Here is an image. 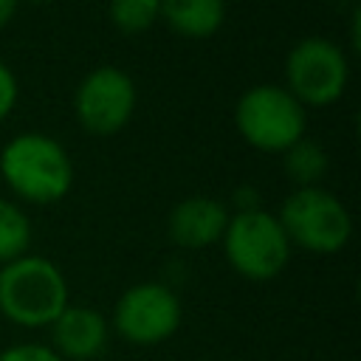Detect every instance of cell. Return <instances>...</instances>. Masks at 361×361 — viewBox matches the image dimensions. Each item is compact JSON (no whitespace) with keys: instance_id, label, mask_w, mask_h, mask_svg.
Returning a JSON list of instances; mask_svg holds the SVG:
<instances>
[{"instance_id":"8fae6325","label":"cell","mask_w":361,"mask_h":361,"mask_svg":"<svg viewBox=\"0 0 361 361\" xmlns=\"http://www.w3.org/2000/svg\"><path fill=\"white\" fill-rule=\"evenodd\" d=\"M161 20L186 39H206L226 23V0H161Z\"/></svg>"},{"instance_id":"ac0fdd59","label":"cell","mask_w":361,"mask_h":361,"mask_svg":"<svg viewBox=\"0 0 361 361\" xmlns=\"http://www.w3.org/2000/svg\"><path fill=\"white\" fill-rule=\"evenodd\" d=\"M17 8H20V0H0V31L17 17Z\"/></svg>"},{"instance_id":"3957f363","label":"cell","mask_w":361,"mask_h":361,"mask_svg":"<svg viewBox=\"0 0 361 361\" xmlns=\"http://www.w3.org/2000/svg\"><path fill=\"white\" fill-rule=\"evenodd\" d=\"M276 220L293 248L330 257L347 248L353 237V214L324 186H296L279 206Z\"/></svg>"},{"instance_id":"e0dca14e","label":"cell","mask_w":361,"mask_h":361,"mask_svg":"<svg viewBox=\"0 0 361 361\" xmlns=\"http://www.w3.org/2000/svg\"><path fill=\"white\" fill-rule=\"evenodd\" d=\"M231 203H234V212H251V209H262V197H259V189L251 186V183H243L234 189L231 195Z\"/></svg>"},{"instance_id":"8992f818","label":"cell","mask_w":361,"mask_h":361,"mask_svg":"<svg viewBox=\"0 0 361 361\" xmlns=\"http://www.w3.org/2000/svg\"><path fill=\"white\" fill-rule=\"evenodd\" d=\"M350 82V59L338 42L330 37H302L290 45L285 56V90L307 107L336 104Z\"/></svg>"},{"instance_id":"2e32d148","label":"cell","mask_w":361,"mask_h":361,"mask_svg":"<svg viewBox=\"0 0 361 361\" xmlns=\"http://www.w3.org/2000/svg\"><path fill=\"white\" fill-rule=\"evenodd\" d=\"M17 99H20V82L14 71L0 59V121L11 116V110L17 107Z\"/></svg>"},{"instance_id":"9c48e42d","label":"cell","mask_w":361,"mask_h":361,"mask_svg":"<svg viewBox=\"0 0 361 361\" xmlns=\"http://www.w3.org/2000/svg\"><path fill=\"white\" fill-rule=\"evenodd\" d=\"M48 330L51 350L62 361H93L110 341V322L90 305H68Z\"/></svg>"},{"instance_id":"277c9868","label":"cell","mask_w":361,"mask_h":361,"mask_svg":"<svg viewBox=\"0 0 361 361\" xmlns=\"http://www.w3.org/2000/svg\"><path fill=\"white\" fill-rule=\"evenodd\" d=\"M234 127L240 138L259 149L282 155L307 135V110L282 85H251L234 104Z\"/></svg>"},{"instance_id":"7a4b0ae2","label":"cell","mask_w":361,"mask_h":361,"mask_svg":"<svg viewBox=\"0 0 361 361\" xmlns=\"http://www.w3.org/2000/svg\"><path fill=\"white\" fill-rule=\"evenodd\" d=\"M68 305L71 285L54 259L28 251L0 265V316L14 327H51Z\"/></svg>"},{"instance_id":"52a82bcc","label":"cell","mask_w":361,"mask_h":361,"mask_svg":"<svg viewBox=\"0 0 361 361\" xmlns=\"http://www.w3.org/2000/svg\"><path fill=\"white\" fill-rule=\"evenodd\" d=\"M183 322L180 296L166 282H135L113 305L110 330L133 347H155L169 341Z\"/></svg>"},{"instance_id":"5b68a950","label":"cell","mask_w":361,"mask_h":361,"mask_svg":"<svg viewBox=\"0 0 361 361\" xmlns=\"http://www.w3.org/2000/svg\"><path fill=\"white\" fill-rule=\"evenodd\" d=\"M220 245L231 271L248 282L276 279L288 268L293 251L276 214L268 209L231 212Z\"/></svg>"},{"instance_id":"4fadbf2b","label":"cell","mask_w":361,"mask_h":361,"mask_svg":"<svg viewBox=\"0 0 361 361\" xmlns=\"http://www.w3.org/2000/svg\"><path fill=\"white\" fill-rule=\"evenodd\" d=\"M31 220L20 203L0 197V265L20 259L31 248Z\"/></svg>"},{"instance_id":"5bb4252c","label":"cell","mask_w":361,"mask_h":361,"mask_svg":"<svg viewBox=\"0 0 361 361\" xmlns=\"http://www.w3.org/2000/svg\"><path fill=\"white\" fill-rule=\"evenodd\" d=\"M107 17L121 34H144L161 20V0H110Z\"/></svg>"},{"instance_id":"d6986e66","label":"cell","mask_w":361,"mask_h":361,"mask_svg":"<svg viewBox=\"0 0 361 361\" xmlns=\"http://www.w3.org/2000/svg\"><path fill=\"white\" fill-rule=\"evenodd\" d=\"M23 3V0H20ZM25 3H34V6H42V3H54V0H25Z\"/></svg>"},{"instance_id":"9a60e30c","label":"cell","mask_w":361,"mask_h":361,"mask_svg":"<svg viewBox=\"0 0 361 361\" xmlns=\"http://www.w3.org/2000/svg\"><path fill=\"white\" fill-rule=\"evenodd\" d=\"M0 361H62L51 344L42 341H17L8 344L6 350H0Z\"/></svg>"},{"instance_id":"30bf717a","label":"cell","mask_w":361,"mask_h":361,"mask_svg":"<svg viewBox=\"0 0 361 361\" xmlns=\"http://www.w3.org/2000/svg\"><path fill=\"white\" fill-rule=\"evenodd\" d=\"M228 206L220 197L212 195H189L178 200L166 217L169 240L180 248L200 251L209 245H217L226 223H228Z\"/></svg>"},{"instance_id":"ba28073f","label":"cell","mask_w":361,"mask_h":361,"mask_svg":"<svg viewBox=\"0 0 361 361\" xmlns=\"http://www.w3.org/2000/svg\"><path fill=\"white\" fill-rule=\"evenodd\" d=\"M138 90L127 71L116 65H99L82 76L73 90V116L90 135H116L135 113Z\"/></svg>"},{"instance_id":"6da1fadb","label":"cell","mask_w":361,"mask_h":361,"mask_svg":"<svg viewBox=\"0 0 361 361\" xmlns=\"http://www.w3.org/2000/svg\"><path fill=\"white\" fill-rule=\"evenodd\" d=\"M0 178L23 203H59L73 186V161L62 141L28 130L0 147Z\"/></svg>"},{"instance_id":"7c38bea8","label":"cell","mask_w":361,"mask_h":361,"mask_svg":"<svg viewBox=\"0 0 361 361\" xmlns=\"http://www.w3.org/2000/svg\"><path fill=\"white\" fill-rule=\"evenodd\" d=\"M327 149L319 141H310L307 135L299 138L293 147L282 152V169L296 186H319V180L327 175Z\"/></svg>"}]
</instances>
